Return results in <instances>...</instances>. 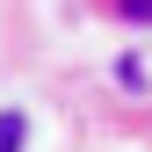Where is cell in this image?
<instances>
[{
    "mask_svg": "<svg viewBox=\"0 0 152 152\" xmlns=\"http://www.w3.org/2000/svg\"><path fill=\"white\" fill-rule=\"evenodd\" d=\"M15 145H22V116L7 109V116H0V152H15Z\"/></svg>",
    "mask_w": 152,
    "mask_h": 152,
    "instance_id": "6da1fadb",
    "label": "cell"
}]
</instances>
